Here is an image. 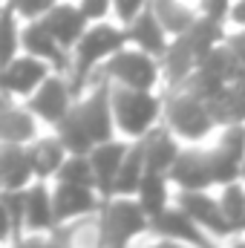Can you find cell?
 I'll list each match as a JSON object with an SVG mask.
<instances>
[{"instance_id": "6da1fadb", "label": "cell", "mask_w": 245, "mask_h": 248, "mask_svg": "<svg viewBox=\"0 0 245 248\" xmlns=\"http://www.w3.org/2000/svg\"><path fill=\"white\" fill-rule=\"evenodd\" d=\"M127 44V32L122 23L116 20H101V23H87L84 35L75 41V46L69 49V66H66V78L72 84V93L78 95L87 84V78L101 69V63L107 61L116 49H122Z\"/></svg>"}, {"instance_id": "7a4b0ae2", "label": "cell", "mask_w": 245, "mask_h": 248, "mask_svg": "<svg viewBox=\"0 0 245 248\" xmlns=\"http://www.w3.org/2000/svg\"><path fill=\"white\" fill-rule=\"evenodd\" d=\"M110 107H113L116 136L127 141H138L156 124H162L165 90H127L110 84Z\"/></svg>"}, {"instance_id": "3957f363", "label": "cell", "mask_w": 245, "mask_h": 248, "mask_svg": "<svg viewBox=\"0 0 245 248\" xmlns=\"http://www.w3.org/2000/svg\"><path fill=\"white\" fill-rule=\"evenodd\" d=\"M162 124L182 141V144H205L214 130L219 127L208 101L199 98L187 87H173L165 90V110H162Z\"/></svg>"}, {"instance_id": "277c9868", "label": "cell", "mask_w": 245, "mask_h": 248, "mask_svg": "<svg viewBox=\"0 0 245 248\" xmlns=\"http://www.w3.org/2000/svg\"><path fill=\"white\" fill-rule=\"evenodd\" d=\"M107 78V84L113 87H127V90H165V78H162V63L156 55L124 44L122 49H116L107 61L101 63V69H95Z\"/></svg>"}, {"instance_id": "5b68a950", "label": "cell", "mask_w": 245, "mask_h": 248, "mask_svg": "<svg viewBox=\"0 0 245 248\" xmlns=\"http://www.w3.org/2000/svg\"><path fill=\"white\" fill-rule=\"evenodd\" d=\"M98 225L104 248H130L144 231H150V217L136 202V196H104L98 208Z\"/></svg>"}, {"instance_id": "8992f818", "label": "cell", "mask_w": 245, "mask_h": 248, "mask_svg": "<svg viewBox=\"0 0 245 248\" xmlns=\"http://www.w3.org/2000/svg\"><path fill=\"white\" fill-rule=\"evenodd\" d=\"M23 104L44 130H52L58 122H63L75 104V93H72L66 72H49L41 81V87L29 98H23Z\"/></svg>"}, {"instance_id": "52a82bcc", "label": "cell", "mask_w": 245, "mask_h": 248, "mask_svg": "<svg viewBox=\"0 0 245 248\" xmlns=\"http://www.w3.org/2000/svg\"><path fill=\"white\" fill-rule=\"evenodd\" d=\"M173 202L182 208L184 214H187L216 246L231 243V240L240 237V234L234 231V225L225 219V214H222V208H219V202H216L214 187H211V190H176Z\"/></svg>"}, {"instance_id": "ba28073f", "label": "cell", "mask_w": 245, "mask_h": 248, "mask_svg": "<svg viewBox=\"0 0 245 248\" xmlns=\"http://www.w3.org/2000/svg\"><path fill=\"white\" fill-rule=\"evenodd\" d=\"M168 179L173 190H211V159H208V144H182L176 162L168 170Z\"/></svg>"}, {"instance_id": "9c48e42d", "label": "cell", "mask_w": 245, "mask_h": 248, "mask_svg": "<svg viewBox=\"0 0 245 248\" xmlns=\"http://www.w3.org/2000/svg\"><path fill=\"white\" fill-rule=\"evenodd\" d=\"M49 72H55V69L46 61H41L35 55H26V52H17L6 66H0V87L15 101H23V98H29L41 87V81Z\"/></svg>"}, {"instance_id": "30bf717a", "label": "cell", "mask_w": 245, "mask_h": 248, "mask_svg": "<svg viewBox=\"0 0 245 248\" xmlns=\"http://www.w3.org/2000/svg\"><path fill=\"white\" fill-rule=\"evenodd\" d=\"M104 196L90 185H69V182H52V208H55V219L58 225L84 219L98 214Z\"/></svg>"}, {"instance_id": "8fae6325", "label": "cell", "mask_w": 245, "mask_h": 248, "mask_svg": "<svg viewBox=\"0 0 245 248\" xmlns=\"http://www.w3.org/2000/svg\"><path fill=\"white\" fill-rule=\"evenodd\" d=\"M150 231L159 234V237L184 243V246H193V248H216V243L184 214L176 202H170L168 208H162L159 214L150 217Z\"/></svg>"}, {"instance_id": "7c38bea8", "label": "cell", "mask_w": 245, "mask_h": 248, "mask_svg": "<svg viewBox=\"0 0 245 248\" xmlns=\"http://www.w3.org/2000/svg\"><path fill=\"white\" fill-rule=\"evenodd\" d=\"M20 52L46 61L55 72H66V66H69V52L49 35V29L44 26L41 17L20 23Z\"/></svg>"}, {"instance_id": "4fadbf2b", "label": "cell", "mask_w": 245, "mask_h": 248, "mask_svg": "<svg viewBox=\"0 0 245 248\" xmlns=\"http://www.w3.org/2000/svg\"><path fill=\"white\" fill-rule=\"evenodd\" d=\"M58 225L52 208V182L35 179L23 190V234H49Z\"/></svg>"}, {"instance_id": "5bb4252c", "label": "cell", "mask_w": 245, "mask_h": 248, "mask_svg": "<svg viewBox=\"0 0 245 248\" xmlns=\"http://www.w3.org/2000/svg\"><path fill=\"white\" fill-rule=\"evenodd\" d=\"M130 141L122 139V136H113L107 141H98L87 150V159L92 165V176H95V187L101 196H110V187H113V179L122 168V159L127 153Z\"/></svg>"}, {"instance_id": "9a60e30c", "label": "cell", "mask_w": 245, "mask_h": 248, "mask_svg": "<svg viewBox=\"0 0 245 248\" xmlns=\"http://www.w3.org/2000/svg\"><path fill=\"white\" fill-rule=\"evenodd\" d=\"M138 144H141V156H144V170H156V173H168L182 150V141L165 124H156L147 136L138 139Z\"/></svg>"}, {"instance_id": "2e32d148", "label": "cell", "mask_w": 245, "mask_h": 248, "mask_svg": "<svg viewBox=\"0 0 245 248\" xmlns=\"http://www.w3.org/2000/svg\"><path fill=\"white\" fill-rule=\"evenodd\" d=\"M41 20H44V26L49 29V35L61 44L66 52L75 46V41H78V38L84 35V29H87V20H84V15L78 12V6H75L72 0H58L46 15H41Z\"/></svg>"}, {"instance_id": "e0dca14e", "label": "cell", "mask_w": 245, "mask_h": 248, "mask_svg": "<svg viewBox=\"0 0 245 248\" xmlns=\"http://www.w3.org/2000/svg\"><path fill=\"white\" fill-rule=\"evenodd\" d=\"M124 32H127V44H133V46H138V49H144V52H150V55H162L165 49H168V44H170V35H168V29L159 23V17L153 15V9L147 6L141 15H136L127 26H124Z\"/></svg>"}, {"instance_id": "ac0fdd59", "label": "cell", "mask_w": 245, "mask_h": 248, "mask_svg": "<svg viewBox=\"0 0 245 248\" xmlns=\"http://www.w3.org/2000/svg\"><path fill=\"white\" fill-rule=\"evenodd\" d=\"M26 153H29V162H32V170H35V179H44V182L55 179L61 162L66 159V147L58 141V136L52 130H44L41 136H35L26 144Z\"/></svg>"}, {"instance_id": "d6986e66", "label": "cell", "mask_w": 245, "mask_h": 248, "mask_svg": "<svg viewBox=\"0 0 245 248\" xmlns=\"http://www.w3.org/2000/svg\"><path fill=\"white\" fill-rule=\"evenodd\" d=\"M35 182V170L26 153V144L0 141V187L3 190H23Z\"/></svg>"}, {"instance_id": "ffe728a7", "label": "cell", "mask_w": 245, "mask_h": 248, "mask_svg": "<svg viewBox=\"0 0 245 248\" xmlns=\"http://www.w3.org/2000/svg\"><path fill=\"white\" fill-rule=\"evenodd\" d=\"M44 127L38 119L26 110L23 101H12L6 107H0V141L9 144H29L35 136H41Z\"/></svg>"}, {"instance_id": "44dd1931", "label": "cell", "mask_w": 245, "mask_h": 248, "mask_svg": "<svg viewBox=\"0 0 245 248\" xmlns=\"http://www.w3.org/2000/svg\"><path fill=\"white\" fill-rule=\"evenodd\" d=\"M133 196H136V202L144 208V214L153 217V214H159L162 208H168V205L173 202L176 190H173V185H170L168 173L144 170V176H141V182H138V187H136Z\"/></svg>"}, {"instance_id": "7402d4cb", "label": "cell", "mask_w": 245, "mask_h": 248, "mask_svg": "<svg viewBox=\"0 0 245 248\" xmlns=\"http://www.w3.org/2000/svg\"><path fill=\"white\" fill-rule=\"evenodd\" d=\"M153 15L159 17V23L168 29V35H182L190 29V23L199 17V6L193 0H150Z\"/></svg>"}, {"instance_id": "603a6c76", "label": "cell", "mask_w": 245, "mask_h": 248, "mask_svg": "<svg viewBox=\"0 0 245 248\" xmlns=\"http://www.w3.org/2000/svg\"><path fill=\"white\" fill-rule=\"evenodd\" d=\"M144 176V156H141V144L138 141H130L127 153L122 159V168L113 179V187H110V196H133L136 187Z\"/></svg>"}, {"instance_id": "cb8c5ba5", "label": "cell", "mask_w": 245, "mask_h": 248, "mask_svg": "<svg viewBox=\"0 0 245 248\" xmlns=\"http://www.w3.org/2000/svg\"><path fill=\"white\" fill-rule=\"evenodd\" d=\"M214 193H216V202H219L225 219L234 225L237 234H243V225H245V185L240 182V179H234V182H228V185L214 187Z\"/></svg>"}, {"instance_id": "d4e9b609", "label": "cell", "mask_w": 245, "mask_h": 248, "mask_svg": "<svg viewBox=\"0 0 245 248\" xmlns=\"http://www.w3.org/2000/svg\"><path fill=\"white\" fill-rule=\"evenodd\" d=\"M20 23L23 20L9 6L0 9V66H6L20 52Z\"/></svg>"}, {"instance_id": "484cf974", "label": "cell", "mask_w": 245, "mask_h": 248, "mask_svg": "<svg viewBox=\"0 0 245 248\" xmlns=\"http://www.w3.org/2000/svg\"><path fill=\"white\" fill-rule=\"evenodd\" d=\"M52 182H69V185H90L95 187V176H92V165L87 159V153H66V159L61 162L58 173ZM98 190V187H95Z\"/></svg>"}, {"instance_id": "4316f807", "label": "cell", "mask_w": 245, "mask_h": 248, "mask_svg": "<svg viewBox=\"0 0 245 248\" xmlns=\"http://www.w3.org/2000/svg\"><path fill=\"white\" fill-rule=\"evenodd\" d=\"M52 133L58 136V141L66 147V153H87V150L92 147L90 133L84 130V124L72 116V110H69V116H66L63 122H58L52 127Z\"/></svg>"}, {"instance_id": "83f0119b", "label": "cell", "mask_w": 245, "mask_h": 248, "mask_svg": "<svg viewBox=\"0 0 245 248\" xmlns=\"http://www.w3.org/2000/svg\"><path fill=\"white\" fill-rule=\"evenodd\" d=\"M58 0H6V6L20 17V20H35L41 15H46Z\"/></svg>"}, {"instance_id": "f1b7e54d", "label": "cell", "mask_w": 245, "mask_h": 248, "mask_svg": "<svg viewBox=\"0 0 245 248\" xmlns=\"http://www.w3.org/2000/svg\"><path fill=\"white\" fill-rule=\"evenodd\" d=\"M78 12L84 15L87 23H101L113 20V0H75Z\"/></svg>"}, {"instance_id": "f546056e", "label": "cell", "mask_w": 245, "mask_h": 248, "mask_svg": "<svg viewBox=\"0 0 245 248\" xmlns=\"http://www.w3.org/2000/svg\"><path fill=\"white\" fill-rule=\"evenodd\" d=\"M150 6V0H113V20L127 26L136 15H141Z\"/></svg>"}, {"instance_id": "4dcf8cb0", "label": "cell", "mask_w": 245, "mask_h": 248, "mask_svg": "<svg viewBox=\"0 0 245 248\" xmlns=\"http://www.w3.org/2000/svg\"><path fill=\"white\" fill-rule=\"evenodd\" d=\"M17 237H20V225H17V219L12 217L9 205L0 199V246H12Z\"/></svg>"}, {"instance_id": "1f68e13d", "label": "cell", "mask_w": 245, "mask_h": 248, "mask_svg": "<svg viewBox=\"0 0 245 248\" xmlns=\"http://www.w3.org/2000/svg\"><path fill=\"white\" fill-rule=\"evenodd\" d=\"M225 32H245V0H231L222 15Z\"/></svg>"}, {"instance_id": "d6a6232c", "label": "cell", "mask_w": 245, "mask_h": 248, "mask_svg": "<svg viewBox=\"0 0 245 248\" xmlns=\"http://www.w3.org/2000/svg\"><path fill=\"white\" fill-rule=\"evenodd\" d=\"M130 248H193V246H184V243H176V240H168V237H159L153 231H144L138 240H133Z\"/></svg>"}, {"instance_id": "836d02e7", "label": "cell", "mask_w": 245, "mask_h": 248, "mask_svg": "<svg viewBox=\"0 0 245 248\" xmlns=\"http://www.w3.org/2000/svg\"><path fill=\"white\" fill-rule=\"evenodd\" d=\"M216 248H240V237L231 240V243H222V246H216Z\"/></svg>"}, {"instance_id": "e575fe53", "label": "cell", "mask_w": 245, "mask_h": 248, "mask_svg": "<svg viewBox=\"0 0 245 248\" xmlns=\"http://www.w3.org/2000/svg\"><path fill=\"white\" fill-rule=\"evenodd\" d=\"M240 182L245 185V156H243V162H240Z\"/></svg>"}, {"instance_id": "d590c367", "label": "cell", "mask_w": 245, "mask_h": 248, "mask_svg": "<svg viewBox=\"0 0 245 248\" xmlns=\"http://www.w3.org/2000/svg\"><path fill=\"white\" fill-rule=\"evenodd\" d=\"M240 248H245V234H240Z\"/></svg>"}, {"instance_id": "8d00e7d4", "label": "cell", "mask_w": 245, "mask_h": 248, "mask_svg": "<svg viewBox=\"0 0 245 248\" xmlns=\"http://www.w3.org/2000/svg\"><path fill=\"white\" fill-rule=\"evenodd\" d=\"M3 6H6V0H0V9H3Z\"/></svg>"}, {"instance_id": "74e56055", "label": "cell", "mask_w": 245, "mask_h": 248, "mask_svg": "<svg viewBox=\"0 0 245 248\" xmlns=\"http://www.w3.org/2000/svg\"><path fill=\"white\" fill-rule=\"evenodd\" d=\"M72 3H75V0H72Z\"/></svg>"}]
</instances>
